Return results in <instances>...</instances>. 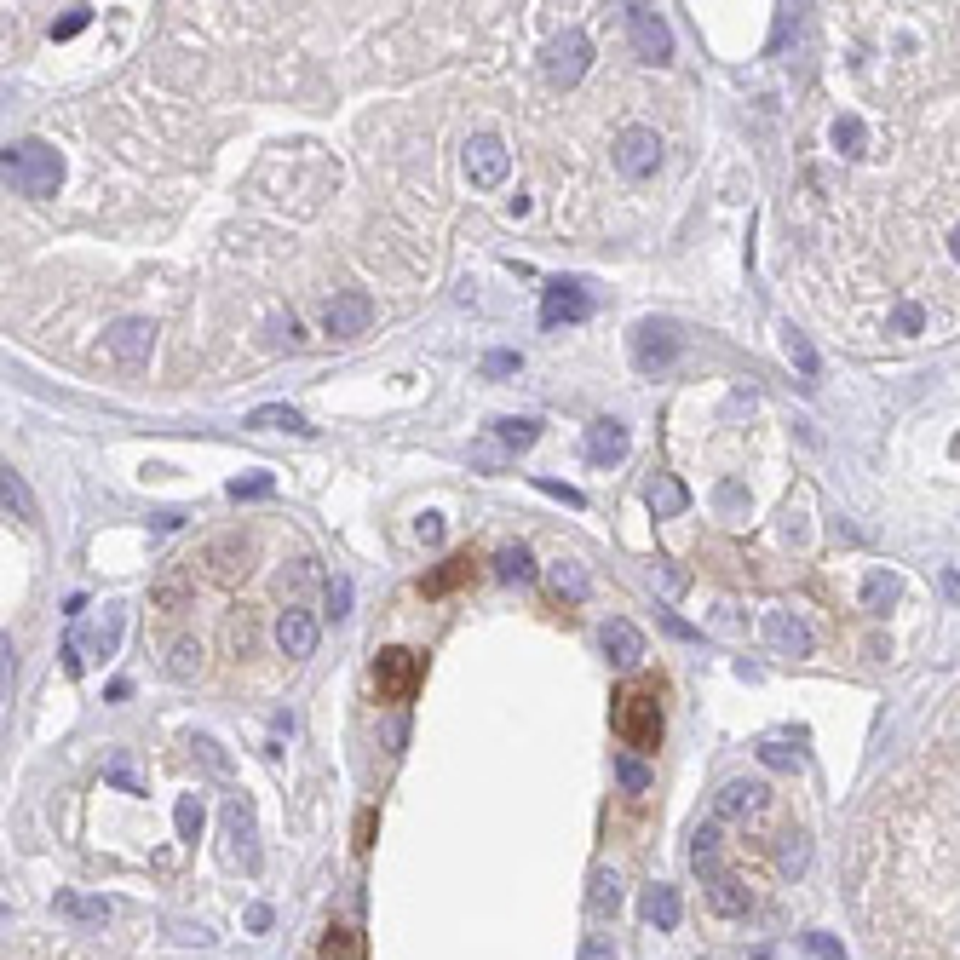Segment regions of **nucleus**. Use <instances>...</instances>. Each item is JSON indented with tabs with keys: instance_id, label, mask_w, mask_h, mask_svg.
I'll return each instance as SVG.
<instances>
[{
	"instance_id": "f03ea898",
	"label": "nucleus",
	"mask_w": 960,
	"mask_h": 960,
	"mask_svg": "<svg viewBox=\"0 0 960 960\" xmlns=\"http://www.w3.org/2000/svg\"><path fill=\"white\" fill-rule=\"evenodd\" d=\"M610 719H616V736L627 742V748L650 754V748L662 742V702H656V685H621Z\"/></svg>"
},
{
	"instance_id": "7ed1b4c3",
	"label": "nucleus",
	"mask_w": 960,
	"mask_h": 960,
	"mask_svg": "<svg viewBox=\"0 0 960 960\" xmlns=\"http://www.w3.org/2000/svg\"><path fill=\"white\" fill-rule=\"evenodd\" d=\"M426 679V662L414 656V650H380L374 656V690H380V702H409L414 690Z\"/></svg>"
},
{
	"instance_id": "a19ab883",
	"label": "nucleus",
	"mask_w": 960,
	"mask_h": 960,
	"mask_svg": "<svg viewBox=\"0 0 960 960\" xmlns=\"http://www.w3.org/2000/svg\"><path fill=\"white\" fill-rule=\"evenodd\" d=\"M535 489L552 495V501H564V506H581V489H570V483H558V478H535Z\"/></svg>"
},
{
	"instance_id": "e433bc0d",
	"label": "nucleus",
	"mask_w": 960,
	"mask_h": 960,
	"mask_svg": "<svg viewBox=\"0 0 960 960\" xmlns=\"http://www.w3.org/2000/svg\"><path fill=\"white\" fill-rule=\"evenodd\" d=\"M782 345H788V357H794V363H800L805 374H817V357H811V345H805V334H794V328H788V334H782Z\"/></svg>"
},
{
	"instance_id": "ddd939ff",
	"label": "nucleus",
	"mask_w": 960,
	"mask_h": 960,
	"mask_svg": "<svg viewBox=\"0 0 960 960\" xmlns=\"http://www.w3.org/2000/svg\"><path fill=\"white\" fill-rule=\"evenodd\" d=\"M276 650H282L288 662L311 656V650H317V621L305 616V610H282V616H276Z\"/></svg>"
},
{
	"instance_id": "6e6552de",
	"label": "nucleus",
	"mask_w": 960,
	"mask_h": 960,
	"mask_svg": "<svg viewBox=\"0 0 960 960\" xmlns=\"http://www.w3.org/2000/svg\"><path fill=\"white\" fill-rule=\"evenodd\" d=\"M368 322H374V299L368 294H334L328 299V311H322V328L334 334V340H357V334H368Z\"/></svg>"
},
{
	"instance_id": "a18cd8bd",
	"label": "nucleus",
	"mask_w": 960,
	"mask_h": 960,
	"mask_svg": "<svg viewBox=\"0 0 960 960\" xmlns=\"http://www.w3.org/2000/svg\"><path fill=\"white\" fill-rule=\"evenodd\" d=\"M328 610H334V616H345V610H351V581H345V575H334V581H328Z\"/></svg>"
},
{
	"instance_id": "f8f14e48",
	"label": "nucleus",
	"mask_w": 960,
	"mask_h": 960,
	"mask_svg": "<svg viewBox=\"0 0 960 960\" xmlns=\"http://www.w3.org/2000/svg\"><path fill=\"white\" fill-rule=\"evenodd\" d=\"M759 633H765V644H771L777 656H811V633H805V621L788 616V610H765Z\"/></svg>"
},
{
	"instance_id": "bb28decb",
	"label": "nucleus",
	"mask_w": 960,
	"mask_h": 960,
	"mask_svg": "<svg viewBox=\"0 0 960 960\" xmlns=\"http://www.w3.org/2000/svg\"><path fill=\"white\" fill-rule=\"evenodd\" d=\"M248 426H259V432H311V426H305V414L282 409V403H271V409H253Z\"/></svg>"
},
{
	"instance_id": "5fc2aeb1",
	"label": "nucleus",
	"mask_w": 960,
	"mask_h": 960,
	"mask_svg": "<svg viewBox=\"0 0 960 960\" xmlns=\"http://www.w3.org/2000/svg\"><path fill=\"white\" fill-rule=\"evenodd\" d=\"M248 926H253V932H265V926H271V909H265V903H253V909H248Z\"/></svg>"
},
{
	"instance_id": "4c0bfd02",
	"label": "nucleus",
	"mask_w": 960,
	"mask_h": 960,
	"mask_svg": "<svg viewBox=\"0 0 960 960\" xmlns=\"http://www.w3.org/2000/svg\"><path fill=\"white\" fill-rule=\"evenodd\" d=\"M886 604H897V581L892 575H874L869 581V610H886Z\"/></svg>"
},
{
	"instance_id": "864d4df0",
	"label": "nucleus",
	"mask_w": 960,
	"mask_h": 960,
	"mask_svg": "<svg viewBox=\"0 0 960 960\" xmlns=\"http://www.w3.org/2000/svg\"><path fill=\"white\" fill-rule=\"evenodd\" d=\"M368 846H374V811L357 817V851H368Z\"/></svg>"
},
{
	"instance_id": "a878e982",
	"label": "nucleus",
	"mask_w": 960,
	"mask_h": 960,
	"mask_svg": "<svg viewBox=\"0 0 960 960\" xmlns=\"http://www.w3.org/2000/svg\"><path fill=\"white\" fill-rule=\"evenodd\" d=\"M363 955H368V943L357 926H334V932L322 938V960H363Z\"/></svg>"
},
{
	"instance_id": "09e8293b",
	"label": "nucleus",
	"mask_w": 960,
	"mask_h": 960,
	"mask_svg": "<svg viewBox=\"0 0 960 960\" xmlns=\"http://www.w3.org/2000/svg\"><path fill=\"white\" fill-rule=\"evenodd\" d=\"M414 535H420L426 547H437V541H443V518H437V512H426V518L414 524Z\"/></svg>"
},
{
	"instance_id": "f704fd0d",
	"label": "nucleus",
	"mask_w": 960,
	"mask_h": 960,
	"mask_svg": "<svg viewBox=\"0 0 960 960\" xmlns=\"http://www.w3.org/2000/svg\"><path fill=\"white\" fill-rule=\"evenodd\" d=\"M87 18H92V6H69L64 18L52 23V41H69V35H81V29H87Z\"/></svg>"
},
{
	"instance_id": "9d476101",
	"label": "nucleus",
	"mask_w": 960,
	"mask_h": 960,
	"mask_svg": "<svg viewBox=\"0 0 960 960\" xmlns=\"http://www.w3.org/2000/svg\"><path fill=\"white\" fill-rule=\"evenodd\" d=\"M587 58H593L587 35H581V29H564V35L552 41V52H547V75L558 81V87H575V81L587 75Z\"/></svg>"
},
{
	"instance_id": "6ab92c4d",
	"label": "nucleus",
	"mask_w": 960,
	"mask_h": 960,
	"mask_svg": "<svg viewBox=\"0 0 960 960\" xmlns=\"http://www.w3.org/2000/svg\"><path fill=\"white\" fill-rule=\"evenodd\" d=\"M685 483L679 478H667V472H656V478L644 483V506H650V512H656V518H679V512H685Z\"/></svg>"
},
{
	"instance_id": "473e14b6",
	"label": "nucleus",
	"mask_w": 960,
	"mask_h": 960,
	"mask_svg": "<svg viewBox=\"0 0 960 960\" xmlns=\"http://www.w3.org/2000/svg\"><path fill=\"white\" fill-rule=\"evenodd\" d=\"M616 782L627 788V794H644V788H650V765H644L639 754H621L616 759Z\"/></svg>"
},
{
	"instance_id": "1a4fd4ad",
	"label": "nucleus",
	"mask_w": 960,
	"mask_h": 960,
	"mask_svg": "<svg viewBox=\"0 0 960 960\" xmlns=\"http://www.w3.org/2000/svg\"><path fill=\"white\" fill-rule=\"evenodd\" d=\"M104 340H110V357L121 368H144V363H150V345H156V322L127 317V322H115Z\"/></svg>"
},
{
	"instance_id": "4be33fe9",
	"label": "nucleus",
	"mask_w": 960,
	"mask_h": 960,
	"mask_svg": "<svg viewBox=\"0 0 960 960\" xmlns=\"http://www.w3.org/2000/svg\"><path fill=\"white\" fill-rule=\"evenodd\" d=\"M58 909L81 926H104L110 920V897H81V892H58Z\"/></svg>"
},
{
	"instance_id": "58836bf2",
	"label": "nucleus",
	"mask_w": 960,
	"mask_h": 960,
	"mask_svg": "<svg viewBox=\"0 0 960 960\" xmlns=\"http://www.w3.org/2000/svg\"><path fill=\"white\" fill-rule=\"evenodd\" d=\"M483 374H489V380H501V374H518V351H489V357H483Z\"/></svg>"
},
{
	"instance_id": "4468645a",
	"label": "nucleus",
	"mask_w": 960,
	"mask_h": 960,
	"mask_svg": "<svg viewBox=\"0 0 960 960\" xmlns=\"http://www.w3.org/2000/svg\"><path fill=\"white\" fill-rule=\"evenodd\" d=\"M673 351H679L673 328H667V322H644V328H639V345H633V363L650 374V368H667V363H673Z\"/></svg>"
},
{
	"instance_id": "2f4dec72",
	"label": "nucleus",
	"mask_w": 960,
	"mask_h": 960,
	"mask_svg": "<svg viewBox=\"0 0 960 960\" xmlns=\"http://www.w3.org/2000/svg\"><path fill=\"white\" fill-rule=\"evenodd\" d=\"M587 903H593L598 915H604V909L616 915V909H621V880H616L610 869H598V874H593V892H587Z\"/></svg>"
},
{
	"instance_id": "ea45409f",
	"label": "nucleus",
	"mask_w": 960,
	"mask_h": 960,
	"mask_svg": "<svg viewBox=\"0 0 960 960\" xmlns=\"http://www.w3.org/2000/svg\"><path fill=\"white\" fill-rule=\"evenodd\" d=\"M472 466H483V472H501V466H506V449H501V443H478V449H472Z\"/></svg>"
},
{
	"instance_id": "20e7f679",
	"label": "nucleus",
	"mask_w": 960,
	"mask_h": 960,
	"mask_svg": "<svg viewBox=\"0 0 960 960\" xmlns=\"http://www.w3.org/2000/svg\"><path fill=\"white\" fill-rule=\"evenodd\" d=\"M627 35H633V52L644 64H667L673 58V35H667V18L656 6H627Z\"/></svg>"
},
{
	"instance_id": "412c9836",
	"label": "nucleus",
	"mask_w": 960,
	"mask_h": 960,
	"mask_svg": "<svg viewBox=\"0 0 960 960\" xmlns=\"http://www.w3.org/2000/svg\"><path fill=\"white\" fill-rule=\"evenodd\" d=\"M0 501H6V518H18V524H35V495H29V483L6 466L0 472Z\"/></svg>"
},
{
	"instance_id": "37998d69",
	"label": "nucleus",
	"mask_w": 960,
	"mask_h": 960,
	"mask_svg": "<svg viewBox=\"0 0 960 960\" xmlns=\"http://www.w3.org/2000/svg\"><path fill=\"white\" fill-rule=\"evenodd\" d=\"M196 828H202V800H196V794H184V800H179V834H196Z\"/></svg>"
},
{
	"instance_id": "393cba45",
	"label": "nucleus",
	"mask_w": 960,
	"mask_h": 960,
	"mask_svg": "<svg viewBox=\"0 0 960 960\" xmlns=\"http://www.w3.org/2000/svg\"><path fill=\"white\" fill-rule=\"evenodd\" d=\"M472 575V552H455V558H443V570L437 575H426V598H443V593H455L460 581Z\"/></svg>"
},
{
	"instance_id": "c85d7f7f",
	"label": "nucleus",
	"mask_w": 960,
	"mask_h": 960,
	"mask_svg": "<svg viewBox=\"0 0 960 960\" xmlns=\"http://www.w3.org/2000/svg\"><path fill=\"white\" fill-rule=\"evenodd\" d=\"M236 558H248V547H242V541H236V535H230V541H213V547L202 552V564H213V575H236Z\"/></svg>"
},
{
	"instance_id": "7c9ffc66",
	"label": "nucleus",
	"mask_w": 960,
	"mask_h": 960,
	"mask_svg": "<svg viewBox=\"0 0 960 960\" xmlns=\"http://www.w3.org/2000/svg\"><path fill=\"white\" fill-rule=\"evenodd\" d=\"M495 437H501V449H529V443L541 437V426H535V420H512V414H506V420H495Z\"/></svg>"
},
{
	"instance_id": "79ce46f5",
	"label": "nucleus",
	"mask_w": 960,
	"mask_h": 960,
	"mask_svg": "<svg viewBox=\"0 0 960 960\" xmlns=\"http://www.w3.org/2000/svg\"><path fill=\"white\" fill-rule=\"evenodd\" d=\"M805 869V834H788V846H782V874H800Z\"/></svg>"
},
{
	"instance_id": "a211bd4d",
	"label": "nucleus",
	"mask_w": 960,
	"mask_h": 960,
	"mask_svg": "<svg viewBox=\"0 0 960 960\" xmlns=\"http://www.w3.org/2000/svg\"><path fill=\"white\" fill-rule=\"evenodd\" d=\"M708 903L719 909V915H748V909H754V892H748V886H742L736 874L719 869V874L708 880Z\"/></svg>"
},
{
	"instance_id": "39448f33",
	"label": "nucleus",
	"mask_w": 960,
	"mask_h": 960,
	"mask_svg": "<svg viewBox=\"0 0 960 960\" xmlns=\"http://www.w3.org/2000/svg\"><path fill=\"white\" fill-rule=\"evenodd\" d=\"M506 173H512V150H506L501 138H466V179L478 184V190H495V184H506Z\"/></svg>"
},
{
	"instance_id": "5701e85b",
	"label": "nucleus",
	"mask_w": 960,
	"mask_h": 960,
	"mask_svg": "<svg viewBox=\"0 0 960 960\" xmlns=\"http://www.w3.org/2000/svg\"><path fill=\"white\" fill-rule=\"evenodd\" d=\"M547 587H552L558 598L581 604V598H587V570H581V564H570V558H558V564L547 570Z\"/></svg>"
},
{
	"instance_id": "423d86ee",
	"label": "nucleus",
	"mask_w": 960,
	"mask_h": 960,
	"mask_svg": "<svg viewBox=\"0 0 960 960\" xmlns=\"http://www.w3.org/2000/svg\"><path fill=\"white\" fill-rule=\"evenodd\" d=\"M616 167L627 179H650V173L662 167V138H656V127H627V133L616 138Z\"/></svg>"
},
{
	"instance_id": "72a5a7b5",
	"label": "nucleus",
	"mask_w": 960,
	"mask_h": 960,
	"mask_svg": "<svg viewBox=\"0 0 960 960\" xmlns=\"http://www.w3.org/2000/svg\"><path fill=\"white\" fill-rule=\"evenodd\" d=\"M115 644H121V610H104V621L92 627V650H98V656H110Z\"/></svg>"
},
{
	"instance_id": "c03bdc74",
	"label": "nucleus",
	"mask_w": 960,
	"mask_h": 960,
	"mask_svg": "<svg viewBox=\"0 0 960 960\" xmlns=\"http://www.w3.org/2000/svg\"><path fill=\"white\" fill-rule=\"evenodd\" d=\"M713 501H719V512H742L748 495H742V483H719V489H713Z\"/></svg>"
},
{
	"instance_id": "f3484780",
	"label": "nucleus",
	"mask_w": 960,
	"mask_h": 960,
	"mask_svg": "<svg viewBox=\"0 0 960 960\" xmlns=\"http://www.w3.org/2000/svg\"><path fill=\"white\" fill-rule=\"evenodd\" d=\"M598 639H604V656H610V662H621V667H633L644 656V633L639 627H633V621H604V633H598Z\"/></svg>"
},
{
	"instance_id": "3c124183",
	"label": "nucleus",
	"mask_w": 960,
	"mask_h": 960,
	"mask_svg": "<svg viewBox=\"0 0 960 960\" xmlns=\"http://www.w3.org/2000/svg\"><path fill=\"white\" fill-rule=\"evenodd\" d=\"M805 943H811V955H817V960H840V943H834V938H823V932H811Z\"/></svg>"
},
{
	"instance_id": "6e6d98bb",
	"label": "nucleus",
	"mask_w": 960,
	"mask_h": 960,
	"mask_svg": "<svg viewBox=\"0 0 960 960\" xmlns=\"http://www.w3.org/2000/svg\"><path fill=\"white\" fill-rule=\"evenodd\" d=\"M943 593H949V598L960 604V575H943Z\"/></svg>"
},
{
	"instance_id": "2eb2a0df",
	"label": "nucleus",
	"mask_w": 960,
	"mask_h": 960,
	"mask_svg": "<svg viewBox=\"0 0 960 960\" xmlns=\"http://www.w3.org/2000/svg\"><path fill=\"white\" fill-rule=\"evenodd\" d=\"M587 460H593V466L627 460V426H621V420H593V426H587Z\"/></svg>"
},
{
	"instance_id": "aec40b11",
	"label": "nucleus",
	"mask_w": 960,
	"mask_h": 960,
	"mask_svg": "<svg viewBox=\"0 0 960 960\" xmlns=\"http://www.w3.org/2000/svg\"><path fill=\"white\" fill-rule=\"evenodd\" d=\"M679 915H685V903H679V892H673V886H650V892H644V920H650V926L673 932V926H679Z\"/></svg>"
},
{
	"instance_id": "f257e3e1",
	"label": "nucleus",
	"mask_w": 960,
	"mask_h": 960,
	"mask_svg": "<svg viewBox=\"0 0 960 960\" xmlns=\"http://www.w3.org/2000/svg\"><path fill=\"white\" fill-rule=\"evenodd\" d=\"M6 179L18 184L23 196L46 202V196H58L64 161H58V150H52V144H41V138H23V144H6Z\"/></svg>"
},
{
	"instance_id": "603ef678",
	"label": "nucleus",
	"mask_w": 960,
	"mask_h": 960,
	"mask_svg": "<svg viewBox=\"0 0 960 960\" xmlns=\"http://www.w3.org/2000/svg\"><path fill=\"white\" fill-rule=\"evenodd\" d=\"M759 759H765V765H777V771H788V765H794V754H788V748H777V742H765V748H759Z\"/></svg>"
},
{
	"instance_id": "49530a36",
	"label": "nucleus",
	"mask_w": 960,
	"mask_h": 960,
	"mask_svg": "<svg viewBox=\"0 0 960 960\" xmlns=\"http://www.w3.org/2000/svg\"><path fill=\"white\" fill-rule=\"evenodd\" d=\"M104 777H110L115 788H127V794H144V788H138V777H133V765H127V759H110V771H104Z\"/></svg>"
},
{
	"instance_id": "cd10ccee",
	"label": "nucleus",
	"mask_w": 960,
	"mask_h": 960,
	"mask_svg": "<svg viewBox=\"0 0 960 960\" xmlns=\"http://www.w3.org/2000/svg\"><path fill=\"white\" fill-rule=\"evenodd\" d=\"M690 863L708 874V880L719 874V828H713V823H708V828H696V840H690Z\"/></svg>"
},
{
	"instance_id": "9b49d317",
	"label": "nucleus",
	"mask_w": 960,
	"mask_h": 960,
	"mask_svg": "<svg viewBox=\"0 0 960 960\" xmlns=\"http://www.w3.org/2000/svg\"><path fill=\"white\" fill-rule=\"evenodd\" d=\"M593 311V299H587V288L581 282H547V305H541V328H564V322H581Z\"/></svg>"
},
{
	"instance_id": "b1692460",
	"label": "nucleus",
	"mask_w": 960,
	"mask_h": 960,
	"mask_svg": "<svg viewBox=\"0 0 960 960\" xmlns=\"http://www.w3.org/2000/svg\"><path fill=\"white\" fill-rule=\"evenodd\" d=\"M196 673H202V644H196V639H173V650H167V679L190 685Z\"/></svg>"
},
{
	"instance_id": "8fccbe9b",
	"label": "nucleus",
	"mask_w": 960,
	"mask_h": 960,
	"mask_svg": "<svg viewBox=\"0 0 960 960\" xmlns=\"http://www.w3.org/2000/svg\"><path fill=\"white\" fill-rule=\"evenodd\" d=\"M581 960H616V943H610V938H587V943H581Z\"/></svg>"
},
{
	"instance_id": "de8ad7c7",
	"label": "nucleus",
	"mask_w": 960,
	"mask_h": 960,
	"mask_svg": "<svg viewBox=\"0 0 960 960\" xmlns=\"http://www.w3.org/2000/svg\"><path fill=\"white\" fill-rule=\"evenodd\" d=\"M184 598H190V587H184V581H161V587H156V604H161V610H179Z\"/></svg>"
},
{
	"instance_id": "c756f323",
	"label": "nucleus",
	"mask_w": 960,
	"mask_h": 960,
	"mask_svg": "<svg viewBox=\"0 0 960 960\" xmlns=\"http://www.w3.org/2000/svg\"><path fill=\"white\" fill-rule=\"evenodd\" d=\"M495 575H501V581H529V575H535V558H529L524 547H501L495 552Z\"/></svg>"
},
{
	"instance_id": "dca6fc26",
	"label": "nucleus",
	"mask_w": 960,
	"mask_h": 960,
	"mask_svg": "<svg viewBox=\"0 0 960 960\" xmlns=\"http://www.w3.org/2000/svg\"><path fill=\"white\" fill-rule=\"evenodd\" d=\"M225 834H230V857H236L242 869H259V851H253V811L242 800L225 805Z\"/></svg>"
},
{
	"instance_id": "0eeeda50",
	"label": "nucleus",
	"mask_w": 960,
	"mask_h": 960,
	"mask_svg": "<svg viewBox=\"0 0 960 960\" xmlns=\"http://www.w3.org/2000/svg\"><path fill=\"white\" fill-rule=\"evenodd\" d=\"M765 805H771V788H765V782L736 777V782H725V788L713 794V817H719V823H748V817H759Z\"/></svg>"
},
{
	"instance_id": "c9c22d12",
	"label": "nucleus",
	"mask_w": 960,
	"mask_h": 960,
	"mask_svg": "<svg viewBox=\"0 0 960 960\" xmlns=\"http://www.w3.org/2000/svg\"><path fill=\"white\" fill-rule=\"evenodd\" d=\"M276 483L259 472V478H230V501H259V495H271Z\"/></svg>"
}]
</instances>
